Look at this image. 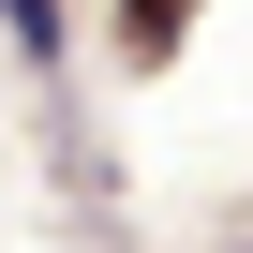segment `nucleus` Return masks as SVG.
I'll list each match as a JSON object with an SVG mask.
<instances>
[{
	"instance_id": "obj_1",
	"label": "nucleus",
	"mask_w": 253,
	"mask_h": 253,
	"mask_svg": "<svg viewBox=\"0 0 253 253\" xmlns=\"http://www.w3.org/2000/svg\"><path fill=\"white\" fill-rule=\"evenodd\" d=\"M0 15H15V45H30V60L60 45V0H0Z\"/></svg>"
}]
</instances>
